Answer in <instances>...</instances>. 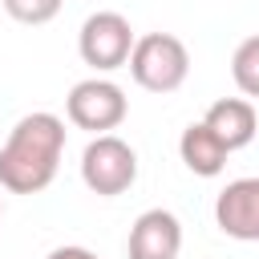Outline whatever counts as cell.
<instances>
[{
  "instance_id": "cell-1",
  "label": "cell",
  "mask_w": 259,
  "mask_h": 259,
  "mask_svg": "<svg viewBox=\"0 0 259 259\" xmlns=\"http://www.w3.org/2000/svg\"><path fill=\"white\" fill-rule=\"evenodd\" d=\"M61 154H65V121L49 109L24 113L0 146V190L40 194L57 178Z\"/></svg>"
},
{
  "instance_id": "cell-2",
  "label": "cell",
  "mask_w": 259,
  "mask_h": 259,
  "mask_svg": "<svg viewBox=\"0 0 259 259\" xmlns=\"http://www.w3.org/2000/svg\"><path fill=\"white\" fill-rule=\"evenodd\" d=\"M125 65L146 93H174L190 73V53L174 32H146L134 40V53Z\"/></svg>"
},
{
  "instance_id": "cell-3",
  "label": "cell",
  "mask_w": 259,
  "mask_h": 259,
  "mask_svg": "<svg viewBox=\"0 0 259 259\" xmlns=\"http://www.w3.org/2000/svg\"><path fill=\"white\" fill-rule=\"evenodd\" d=\"M81 182L97 198H117L138 182V154L117 134H97L81 154Z\"/></svg>"
},
{
  "instance_id": "cell-4",
  "label": "cell",
  "mask_w": 259,
  "mask_h": 259,
  "mask_svg": "<svg viewBox=\"0 0 259 259\" xmlns=\"http://www.w3.org/2000/svg\"><path fill=\"white\" fill-rule=\"evenodd\" d=\"M125 113H130V101H125L121 85H113L109 77H85L65 97V117L77 130H89L93 138L97 134H113L125 121Z\"/></svg>"
},
{
  "instance_id": "cell-5",
  "label": "cell",
  "mask_w": 259,
  "mask_h": 259,
  "mask_svg": "<svg viewBox=\"0 0 259 259\" xmlns=\"http://www.w3.org/2000/svg\"><path fill=\"white\" fill-rule=\"evenodd\" d=\"M134 40L138 36H134L130 20L121 12H93V16H85V24L77 32V53H81V61L89 69L113 73V69H121L130 61Z\"/></svg>"
},
{
  "instance_id": "cell-6",
  "label": "cell",
  "mask_w": 259,
  "mask_h": 259,
  "mask_svg": "<svg viewBox=\"0 0 259 259\" xmlns=\"http://www.w3.org/2000/svg\"><path fill=\"white\" fill-rule=\"evenodd\" d=\"M214 223L227 239L259 243V178H235L214 198Z\"/></svg>"
},
{
  "instance_id": "cell-7",
  "label": "cell",
  "mask_w": 259,
  "mask_h": 259,
  "mask_svg": "<svg viewBox=\"0 0 259 259\" xmlns=\"http://www.w3.org/2000/svg\"><path fill=\"white\" fill-rule=\"evenodd\" d=\"M182 251V223L166 206H150L134 219L125 255L130 259H178Z\"/></svg>"
},
{
  "instance_id": "cell-8",
  "label": "cell",
  "mask_w": 259,
  "mask_h": 259,
  "mask_svg": "<svg viewBox=\"0 0 259 259\" xmlns=\"http://www.w3.org/2000/svg\"><path fill=\"white\" fill-rule=\"evenodd\" d=\"M202 125L235 154V150L251 146V138L259 134V113H255V105H251L247 97H219V101L206 109Z\"/></svg>"
},
{
  "instance_id": "cell-9",
  "label": "cell",
  "mask_w": 259,
  "mask_h": 259,
  "mask_svg": "<svg viewBox=\"0 0 259 259\" xmlns=\"http://www.w3.org/2000/svg\"><path fill=\"white\" fill-rule=\"evenodd\" d=\"M178 154H182V166H186L190 174H198V178H214V174H223V170H227V158H231V150H227L202 121H190V125L182 130V138H178Z\"/></svg>"
},
{
  "instance_id": "cell-10",
  "label": "cell",
  "mask_w": 259,
  "mask_h": 259,
  "mask_svg": "<svg viewBox=\"0 0 259 259\" xmlns=\"http://www.w3.org/2000/svg\"><path fill=\"white\" fill-rule=\"evenodd\" d=\"M231 77H235L239 93L259 97V32L239 40V49L231 53Z\"/></svg>"
},
{
  "instance_id": "cell-11",
  "label": "cell",
  "mask_w": 259,
  "mask_h": 259,
  "mask_svg": "<svg viewBox=\"0 0 259 259\" xmlns=\"http://www.w3.org/2000/svg\"><path fill=\"white\" fill-rule=\"evenodd\" d=\"M4 4V12L16 20V24H49L57 12H61V4L65 0H0Z\"/></svg>"
},
{
  "instance_id": "cell-12",
  "label": "cell",
  "mask_w": 259,
  "mask_h": 259,
  "mask_svg": "<svg viewBox=\"0 0 259 259\" xmlns=\"http://www.w3.org/2000/svg\"><path fill=\"white\" fill-rule=\"evenodd\" d=\"M49 259H97V255H93L89 247H73V243H69V247H57V251H49Z\"/></svg>"
},
{
  "instance_id": "cell-13",
  "label": "cell",
  "mask_w": 259,
  "mask_h": 259,
  "mask_svg": "<svg viewBox=\"0 0 259 259\" xmlns=\"http://www.w3.org/2000/svg\"><path fill=\"white\" fill-rule=\"evenodd\" d=\"M0 214H4V198H0Z\"/></svg>"
}]
</instances>
